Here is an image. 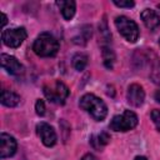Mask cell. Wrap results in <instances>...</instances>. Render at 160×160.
I'll return each instance as SVG.
<instances>
[{"mask_svg":"<svg viewBox=\"0 0 160 160\" xmlns=\"http://www.w3.org/2000/svg\"><path fill=\"white\" fill-rule=\"evenodd\" d=\"M81 160H96V159H95L94 155H91V154H86Z\"/></svg>","mask_w":160,"mask_h":160,"instance_id":"obj_20","label":"cell"},{"mask_svg":"<svg viewBox=\"0 0 160 160\" xmlns=\"http://www.w3.org/2000/svg\"><path fill=\"white\" fill-rule=\"evenodd\" d=\"M112 2L119 8H132L135 5V2L131 1V0H120V1L119 0H114Z\"/></svg>","mask_w":160,"mask_h":160,"instance_id":"obj_18","label":"cell"},{"mask_svg":"<svg viewBox=\"0 0 160 160\" xmlns=\"http://www.w3.org/2000/svg\"><path fill=\"white\" fill-rule=\"evenodd\" d=\"M44 95L51 102L64 104L66 98L69 96V89L64 82L58 80L51 85H45L44 86Z\"/></svg>","mask_w":160,"mask_h":160,"instance_id":"obj_5","label":"cell"},{"mask_svg":"<svg viewBox=\"0 0 160 160\" xmlns=\"http://www.w3.org/2000/svg\"><path fill=\"white\" fill-rule=\"evenodd\" d=\"M1 16H2V21H1V28H4V26H5V24H6V21H8V18H6V15H5V14H2Z\"/></svg>","mask_w":160,"mask_h":160,"instance_id":"obj_21","label":"cell"},{"mask_svg":"<svg viewBox=\"0 0 160 160\" xmlns=\"http://www.w3.org/2000/svg\"><path fill=\"white\" fill-rule=\"evenodd\" d=\"M109 140H110V136H109L106 132H100V134L98 135V139H96V142H98L96 148H101V146L106 145V144L109 142Z\"/></svg>","mask_w":160,"mask_h":160,"instance_id":"obj_16","label":"cell"},{"mask_svg":"<svg viewBox=\"0 0 160 160\" xmlns=\"http://www.w3.org/2000/svg\"><path fill=\"white\" fill-rule=\"evenodd\" d=\"M56 5L59 6L64 19H66V20L72 19V16L75 15V10H76V5H75L74 1H71V0H60V1H56Z\"/></svg>","mask_w":160,"mask_h":160,"instance_id":"obj_12","label":"cell"},{"mask_svg":"<svg viewBox=\"0 0 160 160\" xmlns=\"http://www.w3.org/2000/svg\"><path fill=\"white\" fill-rule=\"evenodd\" d=\"M20 102V96L10 90H2L1 91V104L9 108L16 106Z\"/></svg>","mask_w":160,"mask_h":160,"instance_id":"obj_13","label":"cell"},{"mask_svg":"<svg viewBox=\"0 0 160 160\" xmlns=\"http://www.w3.org/2000/svg\"><path fill=\"white\" fill-rule=\"evenodd\" d=\"M1 66L4 70H6L11 75H22L24 74V66L14 56L8 54H1Z\"/></svg>","mask_w":160,"mask_h":160,"instance_id":"obj_8","label":"cell"},{"mask_svg":"<svg viewBox=\"0 0 160 160\" xmlns=\"http://www.w3.org/2000/svg\"><path fill=\"white\" fill-rule=\"evenodd\" d=\"M159 44H160V40H159Z\"/></svg>","mask_w":160,"mask_h":160,"instance_id":"obj_25","label":"cell"},{"mask_svg":"<svg viewBox=\"0 0 160 160\" xmlns=\"http://www.w3.org/2000/svg\"><path fill=\"white\" fill-rule=\"evenodd\" d=\"M16 148H18L16 140L11 135L5 134V132H2L0 135V156H1V159L12 156L16 152Z\"/></svg>","mask_w":160,"mask_h":160,"instance_id":"obj_9","label":"cell"},{"mask_svg":"<svg viewBox=\"0 0 160 160\" xmlns=\"http://www.w3.org/2000/svg\"><path fill=\"white\" fill-rule=\"evenodd\" d=\"M79 105L82 110L89 112L98 121L104 120L108 115V108L105 102L100 98L95 96L94 94H85L84 96H81Z\"/></svg>","mask_w":160,"mask_h":160,"instance_id":"obj_1","label":"cell"},{"mask_svg":"<svg viewBox=\"0 0 160 160\" xmlns=\"http://www.w3.org/2000/svg\"><path fill=\"white\" fill-rule=\"evenodd\" d=\"M135 160H148L146 158H144V156H136L135 158Z\"/></svg>","mask_w":160,"mask_h":160,"instance_id":"obj_23","label":"cell"},{"mask_svg":"<svg viewBox=\"0 0 160 160\" xmlns=\"http://www.w3.org/2000/svg\"><path fill=\"white\" fill-rule=\"evenodd\" d=\"M159 9H160V5H159Z\"/></svg>","mask_w":160,"mask_h":160,"instance_id":"obj_24","label":"cell"},{"mask_svg":"<svg viewBox=\"0 0 160 160\" xmlns=\"http://www.w3.org/2000/svg\"><path fill=\"white\" fill-rule=\"evenodd\" d=\"M151 120H152V122L155 124L156 129L160 131V110L155 109V110L151 111Z\"/></svg>","mask_w":160,"mask_h":160,"instance_id":"obj_17","label":"cell"},{"mask_svg":"<svg viewBox=\"0 0 160 160\" xmlns=\"http://www.w3.org/2000/svg\"><path fill=\"white\" fill-rule=\"evenodd\" d=\"M88 65V56L82 52H78L74 55L72 58V66L78 70V71H81L85 69V66Z\"/></svg>","mask_w":160,"mask_h":160,"instance_id":"obj_15","label":"cell"},{"mask_svg":"<svg viewBox=\"0 0 160 160\" xmlns=\"http://www.w3.org/2000/svg\"><path fill=\"white\" fill-rule=\"evenodd\" d=\"M36 132L45 146L50 148V146L55 145L58 136H56V132L51 125H49L48 122H39L36 125Z\"/></svg>","mask_w":160,"mask_h":160,"instance_id":"obj_7","label":"cell"},{"mask_svg":"<svg viewBox=\"0 0 160 160\" xmlns=\"http://www.w3.org/2000/svg\"><path fill=\"white\" fill-rule=\"evenodd\" d=\"M140 16H141V20H142L144 25H145L148 29L155 30V29L159 28V25H160V18L158 16V14H156L154 10H151V9H145V10H142V12H141Z\"/></svg>","mask_w":160,"mask_h":160,"instance_id":"obj_11","label":"cell"},{"mask_svg":"<svg viewBox=\"0 0 160 160\" xmlns=\"http://www.w3.org/2000/svg\"><path fill=\"white\" fill-rule=\"evenodd\" d=\"M155 100H156L158 102H160V89H158L156 92H155Z\"/></svg>","mask_w":160,"mask_h":160,"instance_id":"obj_22","label":"cell"},{"mask_svg":"<svg viewBox=\"0 0 160 160\" xmlns=\"http://www.w3.org/2000/svg\"><path fill=\"white\" fill-rule=\"evenodd\" d=\"M138 125V116L131 110H125L121 115H116L110 121V129L114 131H129Z\"/></svg>","mask_w":160,"mask_h":160,"instance_id":"obj_3","label":"cell"},{"mask_svg":"<svg viewBox=\"0 0 160 160\" xmlns=\"http://www.w3.org/2000/svg\"><path fill=\"white\" fill-rule=\"evenodd\" d=\"M35 110H36V114L40 115V116H42V115L45 114V104H44L42 100L39 99V100L36 101V104H35Z\"/></svg>","mask_w":160,"mask_h":160,"instance_id":"obj_19","label":"cell"},{"mask_svg":"<svg viewBox=\"0 0 160 160\" xmlns=\"http://www.w3.org/2000/svg\"><path fill=\"white\" fill-rule=\"evenodd\" d=\"M128 101L130 105L132 106H140L142 105L144 100H145V92L142 86H140L139 84H131L128 88V94H126Z\"/></svg>","mask_w":160,"mask_h":160,"instance_id":"obj_10","label":"cell"},{"mask_svg":"<svg viewBox=\"0 0 160 160\" xmlns=\"http://www.w3.org/2000/svg\"><path fill=\"white\" fill-rule=\"evenodd\" d=\"M32 50L36 55L41 58H50L56 55L59 50V42L51 34L42 32L36 38L32 45Z\"/></svg>","mask_w":160,"mask_h":160,"instance_id":"obj_2","label":"cell"},{"mask_svg":"<svg viewBox=\"0 0 160 160\" xmlns=\"http://www.w3.org/2000/svg\"><path fill=\"white\" fill-rule=\"evenodd\" d=\"M102 60L108 69H112L115 61V52L109 44H102Z\"/></svg>","mask_w":160,"mask_h":160,"instance_id":"obj_14","label":"cell"},{"mask_svg":"<svg viewBox=\"0 0 160 160\" xmlns=\"http://www.w3.org/2000/svg\"><path fill=\"white\" fill-rule=\"evenodd\" d=\"M115 25L118 31L122 38H125L129 42H135L139 38V28L136 22L126 16H118L115 19Z\"/></svg>","mask_w":160,"mask_h":160,"instance_id":"obj_4","label":"cell"},{"mask_svg":"<svg viewBox=\"0 0 160 160\" xmlns=\"http://www.w3.org/2000/svg\"><path fill=\"white\" fill-rule=\"evenodd\" d=\"M2 42L9 48H18L26 39V30L24 28H14L4 30L1 34Z\"/></svg>","mask_w":160,"mask_h":160,"instance_id":"obj_6","label":"cell"}]
</instances>
